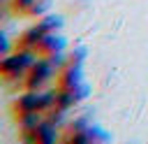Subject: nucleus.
<instances>
[{"instance_id": "f257e3e1", "label": "nucleus", "mask_w": 148, "mask_h": 144, "mask_svg": "<svg viewBox=\"0 0 148 144\" xmlns=\"http://www.w3.org/2000/svg\"><path fill=\"white\" fill-rule=\"evenodd\" d=\"M53 74V63L46 58V60H35L32 63V67H30V74H28V81H25V86L30 88V91H37L39 86H44L46 84V79Z\"/></svg>"}]
</instances>
